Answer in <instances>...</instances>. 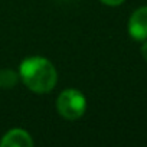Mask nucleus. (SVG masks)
Listing matches in <instances>:
<instances>
[{"label":"nucleus","mask_w":147,"mask_h":147,"mask_svg":"<svg viewBox=\"0 0 147 147\" xmlns=\"http://www.w3.org/2000/svg\"><path fill=\"white\" fill-rule=\"evenodd\" d=\"M19 78L35 94L51 92L58 82V72L53 63L43 56H29L19 66Z\"/></svg>","instance_id":"obj_1"},{"label":"nucleus","mask_w":147,"mask_h":147,"mask_svg":"<svg viewBox=\"0 0 147 147\" xmlns=\"http://www.w3.org/2000/svg\"><path fill=\"white\" fill-rule=\"evenodd\" d=\"M56 110L65 120H80L87 110L85 95L77 88H66L56 100Z\"/></svg>","instance_id":"obj_2"},{"label":"nucleus","mask_w":147,"mask_h":147,"mask_svg":"<svg viewBox=\"0 0 147 147\" xmlns=\"http://www.w3.org/2000/svg\"><path fill=\"white\" fill-rule=\"evenodd\" d=\"M128 35L138 42L147 39V6H141L133 12L128 19Z\"/></svg>","instance_id":"obj_3"},{"label":"nucleus","mask_w":147,"mask_h":147,"mask_svg":"<svg viewBox=\"0 0 147 147\" xmlns=\"http://www.w3.org/2000/svg\"><path fill=\"white\" fill-rule=\"evenodd\" d=\"M2 147H30L33 146V138L23 128H12L0 140Z\"/></svg>","instance_id":"obj_4"},{"label":"nucleus","mask_w":147,"mask_h":147,"mask_svg":"<svg viewBox=\"0 0 147 147\" xmlns=\"http://www.w3.org/2000/svg\"><path fill=\"white\" fill-rule=\"evenodd\" d=\"M19 81V74H16L12 69H2L0 71V87L9 90L13 88Z\"/></svg>","instance_id":"obj_5"},{"label":"nucleus","mask_w":147,"mask_h":147,"mask_svg":"<svg viewBox=\"0 0 147 147\" xmlns=\"http://www.w3.org/2000/svg\"><path fill=\"white\" fill-rule=\"evenodd\" d=\"M100 2H102L107 6H120L124 0H100Z\"/></svg>","instance_id":"obj_6"},{"label":"nucleus","mask_w":147,"mask_h":147,"mask_svg":"<svg viewBox=\"0 0 147 147\" xmlns=\"http://www.w3.org/2000/svg\"><path fill=\"white\" fill-rule=\"evenodd\" d=\"M141 55H143V58L147 61V39L144 40V43H143V46H141Z\"/></svg>","instance_id":"obj_7"}]
</instances>
